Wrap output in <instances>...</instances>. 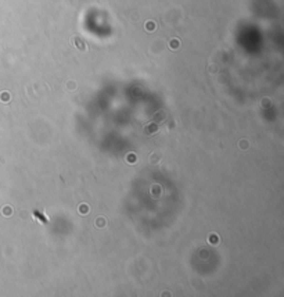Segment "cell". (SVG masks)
Wrapping results in <instances>:
<instances>
[{
    "label": "cell",
    "instance_id": "3",
    "mask_svg": "<svg viewBox=\"0 0 284 297\" xmlns=\"http://www.w3.org/2000/svg\"><path fill=\"white\" fill-rule=\"evenodd\" d=\"M146 29L148 31V32L155 31V22H154V21H147V22H146Z\"/></svg>",
    "mask_w": 284,
    "mask_h": 297
},
{
    "label": "cell",
    "instance_id": "8",
    "mask_svg": "<svg viewBox=\"0 0 284 297\" xmlns=\"http://www.w3.org/2000/svg\"><path fill=\"white\" fill-rule=\"evenodd\" d=\"M177 47H179V40L177 39L171 40V49H177Z\"/></svg>",
    "mask_w": 284,
    "mask_h": 297
},
{
    "label": "cell",
    "instance_id": "9",
    "mask_svg": "<svg viewBox=\"0 0 284 297\" xmlns=\"http://www.w3.org/2000/svg\"><path fill=\"white\" fill-rule=\"evenodd\" d=\"M104 225H105V224H104V219H103V218H99V219H97V226H99V228H103Z\"/></svg>",
    "mask_w": 284,
    "mask_h": 297
},
{
    "label": "cell",
    "instance_id": "10",
    "mask_svg": "<svg viewBox=\"0 0 284 297\" xmlns=\"http://www.w3.org/2000/svg\"><path fill=\"white\" fill-rule=\"evenodd\" d=\"M2 100H4V101L7 100V101H8V100H10V95H8V93H3V96H2Z\"/></svg>",
    "mask_w": 284,
    "mask_h": 297
},
{
    "label": "cell",
    "instance_id": "7",
    "mask_svg": "<svg viewBox=\"0 0 284 297\" xmlns=\"http://www.w3.org/2000/svg\"><path fill=\"white\" fill-rule=\"evenodd\" d=\"M126 161L128 163H130V164H133V163H136V155L132 153V154H128L126 155Z\"/></svg>",
    "mask_w": 284,
    "mask_h": 297
},
{
    "label": "cell",
    "instance_id": "5",
    "mask_svg": "<svg viewBox=\"0 0 284 297\" xmlns=\"http://www.w3.org/2000/svg\"><path fill=\"white\" fill-rule=\"evenodd\" d=\"M209 242L212 243V244H216V243H219V237H218V235H216V233H211V235H209Z\"/></svg>",
    "mask_w": 284,
    "mask_h": 297
},
{
    "label": "cell",
    "instance_id": "4",
    "mask_svg": "<svg viewBox=\"0 0 284 297\" xmlns=\"http://www.w3.org/2000/svg\"><path fill=\"white\" fill-rule=\"evenodd\" d=\"M2 213H3L4 217H10V215L13 214V208L10 207V206H6V207H3V211Z\"/></svg>",
    "mask_w": 284,
    "mask_h": 297
},
{
    "label": "cell",
    "instance_id": "1",
    "mask_svg": "<svg viewBox=\"0 0 284 297\" xmlns=\"http://www.w3.org/2000/svg\"><path fill=\"white\" fill-rule=\"evenodd\" d=\"M157 131H158V126L155 125V124H148V125L146 126V129H144V133L148 135L151 132V135H152V133H155Z\"/></svg>",
    "mask_w": 284,
    "mask_h": 297
},
{
    "label": "cell",
    "instance_id": "2",
    "mask_svg": "<svg viewBox=\"0 0 284 297\" xmlns=\"http://www.w3.org/2000/svg\"><path fill=\"white\" fill-rule=\"evenodd\" d=\"M89 206L87 204H82V206L79 207V213H80V215H87L89 214Z\"/></svg>",
    "mask_w": 284,
    "mask_h": 297
},
{
    "label": "cell",
    "instance_id": "6",
    "mask_svg": "<svg viewBox=\"0 0 284 297\" xmlns=\"http://www.w3.org/2000/svg\"><path fill=\"white\" fill-rule=\"evenodd\" d=\"M74 40L76 43V46H78V49H80V50H85V49H86V45H83V43L80 42L79 37H74Z\"/></svg>",
    "mask_w": 284,
    "mask_h": 297
}]
</instances>
